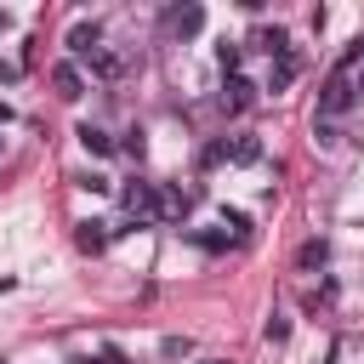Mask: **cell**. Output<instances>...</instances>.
Instances as JSON below:
<instances>
[{"label":"cell","instance_id":"obj_1","mask_svg":"<svg viewBox=\"0 0 364 364\" xmlns=\"http://www.w3.org/2000/svg\"><path fill=\"white\" fill-rule=\"evenodd\" d=\"M256 165L262 159V136L256 131H233V136H222V142H210L205 148V165Z\"/></svg>","mask_w":364,"mask_h":364},{"label":"cell","instance_id":"obj_2","mask_svg":"<svg viewBox=\"0 0 364 364\" xmlns=\"http://www.w3.org/2000/svg\"><path fill=\"white\" fill-rule=\"evenodd\" d=\"M353 102H358V91H353V74H347V68H336V74L318 85V114H313V119H341Z\"/></svg>","mask_w":364,"mask_h":364},{"label":"cell","instance_id":"obj_3","mask_svg":"<svg viewBox=\"0 0 364 364\" xmlns=\"http://www.w3.org/2000/svg\"><path fill=\"white\" fill-rule=\"evenodd\" d=\"M119 199H125V210H131L136 222H159V216H165V210H159V188H154V182H131Z\"/></svg>","mask_w":364,"mask_h":364},{"label":"cell","instance_id":"obj_4","mask_svg":"<svg viewBox=\"0 0 364 364\" xmlns=\"http://www.w3.org/2000/svg\"><path fill=\"white\" fill-rule=\"evenodd\" d=\"M250 102H256V85H250L245 74H228V80H222V108H228V114H245Z\"/></svg>","mask_w":364,"mask_h":364},{"label":"cell","instance_id":"obj_5","mask_svg":"<svg viewBox=\"0 0 364 364\" xmlns=\"http://www.w3.org/2000/svg\"><path fill=\"white\" fill-rule=\"evenodd\" d=\"M68 51L91 63V57L102 51V28H97V23H74V28H68Z\"/></svg>","mask_w":364,"mask_h":364},{"label":"cell","instance_id":"obj_6","mask_svg":"<svg viewBox=\"0 0 364 364\" xmlns=\"http://www.w3.org/2000/svg\"><path fill=\"white\" fill-rule=\"evenodd\" d=\"M250 46H256V51H267V57H296V51H290V34H284L279 23H273V28H256V34H250Z\"/></svg>","mask_w":364,"mask_h":364},{"label":"cell","instance_id":"obj_7","mask_svg":"<svg viewBox=\"0 0 364 364\" xmlns=\"http://www.w3.org/2000/svg\"><path fill=\"white\" fill-rule=\"evenodd\" d=\"M51 85H57V97H63V102H74V97L85 91V80H80V68H74V63H57V68H51Z\"/></svg>","mask_w":364,"mask_h":364},{"label":"cell","instance_id":"obj_8","mask_svg":"<svg viewBox=\"0 0 364 364\" xmlns=\"http://www.w3.org/2000/svg\"><path fill=\"white\" fill-rule=\"evenodd\" d=\"M171 28H176L182 40H193V34L205 28V6H176V11H171Z\"/></svg>","mask_w":364,"mask_h":364},{"label":"cell","instance_id":"obj_9","mask_svg":"<svg viewBox=\"0 0 364 364\" xmlns=\"http://www.w3.org/2000/svg\"><path fill=\"white\" fill-rule=\"evenodd\" d=\"M74 136H80V148H85V154H114V136H108L102 125H80Z\"/></svg>","mask_w":364,"mask_h":364},{"label":"cell","instance_id":"obj_10","mask_svg":"<svg viewBox=\"0 0 364 364\" xmlns=\"http://www.w3.org/2000/svg\"><path fill=\"white\" fill-rule=\"evenodd\" d=\"M296 74H301V63H296V57H279V63H273V74H267V91L279 97V91H284Z\"/></svg>","mask_w":364,"mask_h":364},{"label":"cell","instance_id":"obj_11","mask_svg":"<svg viewBox=\"0 0 364 364\" xmlns=\"http://www.w3.org/2000/svg\"><path fill=\"white\" fill-rule=\"evenodd\" d=\"M74 245H80L85 256H97V250L108 245V233H102V222H80V233H74Z\"/></svg>","mask_w":364,"mask_h":364},{"label":"cell","instance_id":"obj_12","mask_svg":"<svg viewBox=\"0 0 364 364\" xmlns=\"http://www.w3.org/2000/svg\"><path fill=\"white\" fill-rule=\"evenodd\" d=\"M296 262H301V267H324V262H330V245H324V239H307V245L296 250Z\"/></svg>","mask_w":364,"mask_h":364},{"label":"cell","instance_id":"obj_13","mask_svg":"<svg viewBox=\"0 0 364 364\" xmlns=\"http://www.w3.org/2000/svg\"><path fill=\"white\" fill-rule=\"evenodd\" d=\"M239 57H245V46H233V40H222V46H216V63H222V74H239Z\"/></svg>","mask_w":364,"mask_h":364},{"label":"cell","instance_id":"obj_14","mask_svg":"<svg viewBox=\"0 0 364 364\" xmlns=\"http://www.w3.org/2000/svg\"><path fill=\"white\" fill-rule=\"evenodd\" d=\"M313 142H318V148H336V142H341V125H336V119H313Z\"/></svg>","mask_w":364,"mask_h":364},{"label":"cell","instance_id":"obj_15","mask_svg":"<svg viewBox=\"0 0 364 364\" xmlns=\"http://www.w3.org/2000/svg\"><path fill=\"white\" fill-rule=\"evenodd\" d=\"M188 239H193V245H199V250H222V245H228V239H222V233H205V228H193V233H188Z\"/></svg>","mask_w":364,"mask_h":364},{"label":"cell","instance_id":"obj_16","mask_svg":"<svg viewBox=\"0 0 364 364\" xmlns=\"http://www.w3.org/2000/svg\"><path fill=\"white\" fill-rule=\"evenodd\" d=\"M284 336H290V318L273 313V318H267V341H284Z\"/></svg>","mask_w":364,"mask_h":364},{"label":"cell","instance_id":"obj_17","mask_svg":"<svg viewBox=\"0 0 364 364\" xmlns=\"http://www.w3.org/2000/svg\"><path fill=\"white\" fill-rule=\"evenodd\" d=\"M188 347H193V341H188V336H165V347H159V353H165V358H182V353H188Z\"/></svg>","mask_w":364,"mask_h":364},{"label":"cell","instance_id":"obj_18","mask_svg":"<svg viewBox=\"0 0 364 364\" xmlns=\"http://www.w3.org/2000/svg\"><path fill=\"white\" fill-rule=\"evenodd\" d=\"M97 364H131V358H125V353H114V347H108V353H102V358H97Z\"/></svg>","mask_w":364,"mask_h":364},{"label":"cell","instance_id":"obj_19","mask_svg":"<svg viewBox=\"0 0 364 364\" xmlns=\"http://www.w3.org/2000/svg\"><path fill=\"white\" fill-rule=\"evenodd\" d=\"M353 91H358V97H364V68H358V74H353Z\"/></svg>","mask_w":364,"mask_h":364},{"label":"cell","instance_id":"obj_20","mask_svg":"<svg viewBox=\"0 0 364 364\" xmlns=\"http://www.w3.org/2000/svg\"><path fill=\"white\" fill-rule=\"evenodd\" d=\"M199 364H228V358H199Z\"/></svg>","mask_w":364,"mask_h":364},{"label":"cell","instance_id":"obj_21","mask_svg":"<svg viewBox=\"0 0 364 364\" xmlns=\"http://www.w3.org/2000/svg\"><path fill=\"white\" fill-rule=\"evenodd\" d=\"M0 34H6V11H0Z\"/></svg>","mask_w":364,"mask_h":364}]
</instances>
